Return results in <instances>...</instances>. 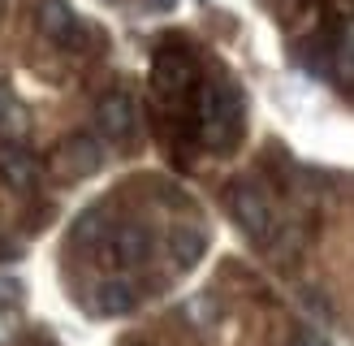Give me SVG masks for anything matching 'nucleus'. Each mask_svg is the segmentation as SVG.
<instances>
[{"mask_svg":"<svg viewBox=\"0 0 354 346\" xmlns=\"http://www.w3.org/2000/svg\"><path fill=\"white\" fill-rule=\"evenodd\" d=\"M17 325H22V316H17V303H5L0 307V346H9L17 338Z\"/></svg>","mask_w":354,"mask_h":346,"instance_id":"4468645a","label":"nucleus"},{"mask_svg":"<svg viewBox=\"0 0 354 346\" xmlns=\"http://www.w3.org/2000/svg\"><path fill=\"white\" fill-rule=\"evenodd\" d=\"M109 212L104 208H86V212L78 217V225H74V238L78 242H109Z\"/></svg>","mask_w":354,"mask_h":346,"instance_id":"ddd939ff","label":"nucleus"},{"mask_svg":"<svg viewBox=\"0 0 354 346\" xmlns=\"http://www.w3.org/2000/svg\"><path fill=\"white\" fill-rule=\"evenodd\" d=\"M337 65H342L346 74L354 78V26H350V30L342 35V48H337Z\"/></svg>","mask_w":354,"mask_h":346,"instance_id":"dca6fc26","label":"nucleus"},{"mask_svg":"<svg viewBox=\"0 0 354 346\" xmlns=\"http://www.w3.org/2000/svg\"><path fill=\"white\" fill-rule=\"evenodd\" d=\"M35 22H39V35H48L52 44H74L78 39V17L65 0H39Z\"/></svg>","mask_w":354,"mask_h":346,"instance_id":"1a4fd4ad","label":"nucleus"},{"mask_svg":"<svg viewBox=\"0 0 354 346\" xmlns=\"http://www.w3.org/2000/svg\"><path fill=\"white\" fill-rule=\"evenodd\" d=\"M95 126H100L104 138H113V143L130 138L134 126H138V121H134V100H130V95H121V91L104 95V100L95 104Z\"/></svg>","mask_w":354,"mask_h":346,"instance_id":"39448f33","label":"nucleus"},{"mask_svg":"<svg viewBox=\"0 0 354 346\" xmlns=\"http://www.w3.org/2000/svg\"><path fill=\"white\" fill-rule=\"evenodd\" d=\"M104 161V152L95 138H86V134H74V138H65V147L57 152V173H65V178H86V173H95Z\"/></svg>","mask_w":354,"mask_h":346,"instance_id":"6e6552de","label":"nucleus"},{"mask_svg":"<svg viewBox=\"0 0 354 346\" xmlns=\"http://www.w3.org/2000/svg\"><path fill=\"white\" fill-rule=\"evenodd\" d=\"M5 255H9V247H5V242H0V260H5Z\"/></svg>","mask_w":354,"mask_h":346,"instance_id":"6ab92c4d","label":"nucleus"},{"mask_svg":"<svg viewBox=\"0 0 354 346\" xmlns=\"http://www.w3.org/2000/svg\"><path fill=\"white\" fill-rule=\"evenodd\" d=\"M182 316H186V325H194V329H212V325L221 320V303H216V294H207V290L190 294V299L182 303Z\"/></svg>","mask_w":354,"mask_h":346,"instance_id":"f8f14e48","label":"nucleus"},{"mask_svg":"<svg viewBox=\"0 0 354 346\" xmlns=\"http://www.w3.org/2000/svg\"><path fill=\"white\" fill-rule=\"evenodd\" d=\"M17 299H22V282H17L13 273H0V307L17 303Z\"/></svg>","mask_w":354,"mask_h":346,"instance_id":"2eb2a0df","label":"nucleus"},{"mask_svg":"<svg viewBox=\"0 0 354 346\" xmlns=\"http://www.w3.org/2000/svg\"><path fill=\"white\" fill-rule=\"evenodd\" d=\"M26 134H30V109L9 100L0 109V143H26Z\"/></svg>","mask_w":354,"mask_h":346,"instance_id":"9b49d317","label":"nucleus"},{"mask_svg":"<svg viewBox=\"0 0 354 346\" xmlns=\"http://www.w3.org/2000/svg\"><path fill=\"white\" fill-rule=\"evenodd\" d=\"M225 203H229V212H234L238 230L251 242H259V247H277V242L286 238V230H281V221L272 212V203L263 199V190L255 182H234L229 195H225Z\"/></svg>","mask_w":354,"mask_h":346,"instance_id":"f257e3e1","label":"nucleus"},{"mask_svg":"<svg viewBox=\"0 0 354 346\" xmlns=\"http://www.w3.org/2000/svg\"><path fill=\"white\" fill-rule=\"evenodd\" d=\"M190 82H194V69L186 61V52L165 48L160 57H156V91L160 95H182Z\"/></svg>","mask_w":354,"mask_h":346,"instance_id":"9d476101","label":"nucleus"},{"mask_svg":"<svg viewBox=\"0 0 354 346\" xmlns=\"http://www.w3.org/2000/svg\"><path fill=\"white\" fill-rule=\"evenodd\" d=\"M0 182L17 195L39 186V161L22 147V143H0Z\"/></svg>","mask_w":354,"mask_h":346,"instance_id":"20e7f679","label":"nucleus"},{"mask_svg":"<svg viewBox=\"0 0 354 346\" xmlns=\"http://www.w3.org/2000/svg\"><path fill=\"white\" fill-rule=\"evenodd\" d=\"M169 260H173V268L177 273H186V268H194L203 260V251H207V230L203 225H190V221H182V225H173L169 230Z\"/></svg>","mask_w":354,"mask_h":346,"instance_id":"0eeeda50","label":"nucleus"},{"mask_svg":"<svg viewBox=\"0 0 354 346\" xmlns=\"http://www.w3.org/2000/svg\"><path fill=\"white\" fill-rule=\"evenodd\" d=\"M91 307H95V316H130L138 307V286L130 277H104L91 290Z\"/></svg>","mask_w":354,"mask_h":346,"instance_id":"423d86ee","label":"nucleus"},{"mask_svg":"<svg viewBox=\"0 0 354 346\" xmlns=\"http://www.w3.org/2000/svg\"><path fill=\"white\" fill-rule=\"evenodd\" d=\"M234 121H238V91L225 86L221 78H207L199 86V130L207 147H229L234 143Z\"/></svg>","mask_w":354,"mask_h":346,"instance_id":"f03ea898","label":"nucleus"},{"mask_svg":"<svg viewBox=\"0 0 354 346\" xmlns=\"http://www.w3.org/2000/svg\"><path fill=\"white\" fill-rule=\"evenodd\" d=\"M0 5H5V0H0Z\"/></svg>","mask_w":354,"mask_h":346,"instance_id":"aec40b11","label":"nucleus"},{"mask_svg":"<svg viewBox=\"0 0 354 346\" xmlns=\"http://www.w3.org/2000/svg\"><path fill=\"white\" fill-rule=\"evenodd\" d=\"M109 260L117 268H143L151 260V230L143 221H126L109 234Z\"/></svg>","mask_w":354,"mask_h":346,"instance_id":"7ed1b4c3","label":"nucleus"},{"mask_svg":"<svg viewBox=\"0 0 354 346\" xmlns=\"http://www.w3.org/2000/svg\"><path fill=\"white\" fill-rule=\"evenodd\" d=\"M5 104H9V95H5V86H0V109H5Z\"/></svg>","mask_w":354,"mask_h":346,"instance_id":"a211bd4d","label":"nucleus"},{"mask_svg":"<svg viewBox=\"0 0 354 346\" xmlns=\"http://www.w3.org/2000/svg\"><path fill=\"white\" fill-rule=\"evenodd\" d=\"M290 346H328V342L315 334V329H294V334H290Z\"/></svg>","mask_w":354,"mask_h":346,"instance_id":"f3484780","label":"nucleus"}]
</instances>
